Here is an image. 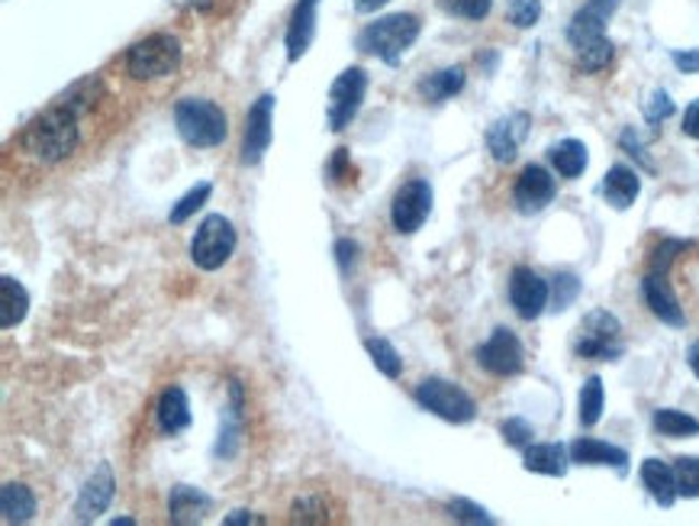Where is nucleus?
Here are the masks:
<instances>
[{"label": "nucleus", "mask_w": 699, "mask_h": 526, "mask_svg": "<svg viewBox=\"0 0 699 526\" xmlns=\"http://www.w3.org/2000/svg\"><path fill=\"white\" fill-rule=\"evenodd\" d=\"M619 3L622 0H587L568 26V43L574 49L580 68L590 75L610 68V62L616 55V45L606 36V23L619 10Z\"/></svg>", "instance_id": "obj_1"}, {"label": "nucleus", "mask_w": 699, "mask_h": 526, "mask_svg": "<svg viewBox=\"0 0 699 526\" xmlns=\"http://www.w3.org/2000/svg\"><path fill=\"white\" fill-rule=\"evenodd\" d=\"M78 114L65 104H55L49 107L42 117H36L26 130H23V149L40 159L45 165H55V162H65L78 142H82V130H78Z\"/></svg>", "instance_id": "obj_2"}, {"label": "nucleus", "mask_w": 699, "mask_h": 526, "mask_svg": "<svg viewBox=\"0 0 699 526\" xmlns=\"http://www.w3.org/2000/svg\"><path fill=\"white\" fill-rule=\"evenodd\" d=\"M174 127L178 136L194 146V149H213L226 142L229 136V120L219 104L204 100V97H184L174 104Z\"/></svg>", "instance_id": "obj_3"}, {"label": "nucleus", "mask_w": 699, "mask_h": 526, "mask_svg": "<svg viewBox=\"0 0 699 526\" xmlns=\"http://www.w3.org/2000/svg\"><path fill=\"white\" fill-rule=\"evenodd\" d=\"M419 30H422L419 17H412V13H390V17H380L377 23H368L358 33V49L368 52V55L384 58L387 65H397L407 55V49L419 40Z\"/></svg>", "instance_id": "obj_4"}, {"label": "nucleus", "mask_w": 699, "mask_h": 526, "mask_svg": "<svg viewBox=\"0 0 699 526\" xmlns=\"http://www.w3.org/2000/svg\"><path fill=\"white\" fill-rule=\"evenodd\" d=\"M625 352L622 343V323L610 310H590L574 333L577 358H593V362H616Z\"/></svg>", "instance_id": "obj_5"}, {"label": "nucleus", "mask_w": 699, "mask_h": 526, "mask_svg": "<svg viewBox=\"0 0 699 526\" xmlns=\"http://www.w3.org/2000/svg\"><path fill=\"white\" fill-rule=\"evenodd\" d=\"M181 65V43L168 33L146 36L126 52V72L136 82H155L165 78Z\"/></svg>", "instance_id": "obj_6"}, {"label": "nucleus", "mask_w": 699, "mask_h": 526, "mask_svg": "<svg viewBox=\"0 0 699 526\" xmlns=\"http://www.w3.org/2000/svg\"><path fill=\"white\" fill-rule=\"evenodd\" d=\"M416 404L449 423H471L477 417V404L461 385L445 382V378H426L416 388Z\"/></svg>", "instance_id": "obj_7"}, {"label": "nucleus", "mask_w": 699, "mask_h": 526, "mask_svg": "<svg viewBox=\"0 0 699 526\" xmlns=\"http://www.w3.org/2000/svg\"><path fill=\"white\" fill-rule=\"evenodd\" d=\"M236 253V226L223 214H209L197 226L194 239H191V259L204 271H216L233 259Z\"/></svg>", "instance_id": "obj_8"}, {"label": "nucleus", "mask_w": 699, "mask_h": 526, "mask_svg": "<svg viewBox=\"0 0 699 526\" xmlns=\"http://www.w3.org/2000/svg\"><path fill=\"white\" fill-rule=\"evenodd\" d=\"M368 94V72L365 68H345L330 88V110H326V124L332 132H342L362 110Z\"/></svg>", "instance_id": "obj_9"}, {"label": "nucleus", "mask_w": 699, "mask_h": 526, "mask_svg": "<svg viewBox=\"0 0 699 526\" xmlns=\"http://www.w3.org/2000/svg\"><path fill=\"white\" fill-rule=\"evenodd\" d=\"M432 201H435V194H432V184H429L426 178H412V181H407V184L397 191L394 207H390L394 229L404 233V236H412V233L429 219V214H432Z\"/></svg>", "instance_id": "obj_10"}, {"label": "nucleus", "mask_w": 699, "mask_h": 526, "mask_svg": "<svg viewBox=\"0 0 699 526\" xmlns=\"http://www.w3.org/2000/svg\"><path fill=\"white\" fill-rule=\"evenodd\" d=\"M477 362L484 372H491L496 378H509V375H519L523 365H526V350L519 343V336L506 326H496L491 333V340L477 350Z\"/></svg>", "instance_id": "obj_11"}, {"label": "nucleus", "mask_w": 699, "mask_h": 526, "mask_svg": "<svg viewBox=\"0 0 699 526\" xmlns=\"http://www.w3.org/2000/svg\"><path fill=\"white\" fill-rule=\"evenodd\" d=\"M551 301V288L548 281L533 271L529 265H516L509 275V304L523 316V320H538Z\"/></svg>", "instance_id": "obj_12"}, {"label": "nucleus", "mask_w": 699, "mask_h": 526, "mask_svg": "<svg viewBox=\"0 0 699 526\" xmlns=\"http://www.w3.org/2000/svg\"><path fill=\"white\" fill-rule=\"evenodd\" d=\"M275 136V94H261L246 117V136H243V165H258L271 146Z\"/></svg>", "instance_id": "obj_13"}, {"label": "nucleus", "mask_w": 699, "mask_h": 526, "mask_svg": "<svg viewBox=\"0 0 699 526\" xmlns=\"http://www.w3.org/2000/svg\"><path fill=\"white\" fill-rule=\"evenodd\" d=\"M558 194V184L555 178L548 175V169L541 165H526L523 175L516 178V187H513V204L519 214L533 217V214H541Z\"/></svg>", "instance_id": "obj_14"}, {"label": "nucleus", "mask_w": 699, "mask_h": 526, "mask_svg": "<svg viewBox=\"0 0 699 526\" xmlns=\"http://www.w3.org/2000/svg\"><path fill=\"white\" fill-rule=\"evenodd\" d=\"M529 127H533V117L523 114V110H516V114L499 117L494 127L487 130V149H491V155H494L499 165L516 162L526 136H529Z\"/></svg>", "instance_id": "obj_15"}, {"label": "nucleus", "mask_w": 699, "mask_h": 526, "mask_svg": "<svg viewBox=\"0 0 699 526\" xmlns=\"http://www.w3.org/2000/svg\"><path fill=\"white\" fill-rule=\"evenodd\" d=\"M642 294H645V304L652 308V313L658 316L660 323L677 326V330L687 326V313L680 308V301H677V294H674V288H670L664 271H645Z\"/></svg>", "instance_id": "obj_16"}, {"label": "nucleus", "mask_w": 699, "mask_h": 526, "mask_svg": "<svg viewBox=\"0 0 699 526\" xmlns=\"http://www.w3.org/2000/svg\"><path fill=\"white\" fill-rule=\"evenodd\" d=\"M114 491H117V482H114V472H110V465H100L87 482H84L82 494H78V504H75V514H78V520L82 524H90V520H97L107 507H110V501H114Z\"/></svg>", "instance_id": "obj_17"}, {"label": "nucleus", "mask_w": 699, "mask_h": 526, "mask_svg": "<svg viewBox=\"0 0 699 526\" xmlns=\"http://www.w3.org/2000/svg\"><path fill=\"white\" fill-rule=\"evenodd\" d=\"M571 462L574 465H606V469H616L619 475L628 472V452L613 442L593 437H580L571 442Z\"/></svg>", "instance_id": "obj_18"}, {"label": "nucleus", "mask_w": 699, "mask_h": 526, "mask_svg": "<svg viewBox=\"0 0 699 526\" xmlns=\"http://www.w3.org/2000/svg\"><path fill=\"white\" fill-rule=\"evenodd\" d=\"M209 507H213V501L206 497L204 491H197L191 484H178L168 494V520L178 526L201 524L209 514Z\"/></svg>", "instance_id": "obj_19"}, {"label": "nucleus", "mask_w": 699, "mask_h": 526, "mask_svg": "<svg viewBox=\"0 0 699 526\" xmlns=\"http://www.w3.org/2000/svg\"><path fill=\"white\" fill-rule=\"evenodd\" d=\"M316 7H320V0H297V7L290 13L288 40H284L290 62H300L316 36Z\"/></svg>", "instance_id": "obj_20"}, {"label": "nucleus", "mask_w": 699, "mask_h": 526, "mask_svg": "<svg viewBox=\"0 0 699 526\" xmlns=\"http://www.w3.org/2000/svg\"><path fill=\"white\" fill-rule=\"evenodd\" d=\"M523 465H526V472H535V475L561 479V475H568L571 449H564L561 442H535V446L529 442L526 455H523Z\"/></svg>", "instance_id": "obj_21"}, {"label": "nucleus", "mask_w": 699, "mask_h": 526, "mask_svg": "<svg viewBox=\"0 0 699 526\" xmlns=\"http://www.w3.org/2000/svg\"><path fill=\"white\" fill-rule=\"evenodd\" d=\"M638 191H642V178L635 169H628V165H613L606 178H603V197L610 201V207H616V211H628L632 204H635V197H638Z\"/></svg>", "instance_id": "obj_22"}, {"label": "nucleus", "mask_w": 699, "mask_h": 526, "mask_svg": "<svg viewBox=\"0 0 699 526\" xmlns=\"http://www.w3.org/2000/svg\"><path fill=\"white\" fill-rule=\"evenodd\" d=\"M155 420L162 427V433L174 437V433H184L191 427V404H187V395L184 388H168L159 397V407H155Z\"/></svg>", "instance_id": "obj_23"}, {"label": "nucleus", "mask_w": 699, "mask_h": 526, "mask_svg": "<svg viewBox=\"0 0 699 526\" xmlns=\"http://www.w3.org/2000/svg\"><path fill=\"white\" fill-rule=\"evenodd\" d=\"M642 484L648 487V494L658 501L660 507H670V504L680 497L674 465H667V462H660V459H645V462H642Z\"/></svg>", "instance_id": "obj_24"}, {"label": "nucleus", "mask_w": 699, "mask_h": 526, "mask_svg": "<svg viewBox=\"0 0 699 526\" xmlns=\"http://www.w3.org/2000/svg\"><path fill=\"white\" fill-rule=\"evenodd\" d=\"M0 514H3V524H30L36 517V494L26 484H3L0 487Z\"/></svg>", "instance_id": "obj_25"}, {"label": "nucleus", "mask_w": 699, "mask_h": 526, "mask_svg": "<svg viewBox=\"0 0 699 526\" xmlns=\"http://www.w3.org/2000/svg\"><path fill=\"white\" fill-rule=\"evenodd\" d=\"M30 313V294L26 288L13 278V275H3L0 278V326L3 330H13L17 323H23Z\"/></svg>", "instance_id": "obj_26"}, {"label": "nucleus", "mask_w": 699, "mask_h": 526, "mask_svg": "<svg viewBox=\"0 0 699 526\" xmlns=\"http://www.w3.org/2000/svg\"><path fill=\"white\" fill-rule=\"evenodd\" d=\"M551 165L558 169V175L568 178V181H574L587 172V146L580 142V139H561V142H555L551 146Z\"/></svg>", "instance_id": "obj_27"}, {"label": "nucleus", "mask_w": 699, "mask_h": 526, "mask_svg": "<svg viewBox=\"0 0 699 526\" xmlns=\"http://www.w3.org/2000/svg\"><path fill=\"white\" fill-rule=\"evenodd\" d=\"M464 82H467L464 68L454 65V68H442V72H432L429 78H422L419 82V94L429 104H442V100H449V97H454L458 90L464 88Z\"/></svg>", "instance_id": "obj_28"}, {"label": "nucleus", "mask_w": 699, "mask_h": 526, "mask_svg": "<svg viewBox=\"0 0 699 526\" xmlns=\"http://www.w3.org/2000/svg\"><path fill=\"white\" fill-rule=\"evenodd\" d=\"M652 423H655V430H658L660 437L667 439L699 437L697 417H690V414H684V410H674V407H660V410H655Z\"/></svg>", "instance_id": "obj_29"}, {"label": "nucleus", "mask_w": 699, "mask_h": 526, "mask_svg": "<svg viewBox=\"0 0 699 526\" xmlns=\"http://www.w3.org/2000/svg\"><path fill=\"white\" fill-rule=\"evenodd\" d=\"M603 404H606V391H603V378L590 375L580 388V423L583 427H596L603 417Z\"/></svg>", "instance_id": "obj_30"}, {"label": "nucleus", "mask_w": 699, "mask_h": 526, "mask_svg": "<svg viewBox=\"0 0 699 526\" xmlns=\"http://www.w3.org/2000/svg\"><path fill=\"white\" fill-rule=\"evenodd\" d=\"M100 94H104V82H100L97 75H90V78H84V82H78V85H72V88L65 90V94L58 97V104L72 107V110L82 117L84 110H90V107L97 104Z\"/></svg>", "instance_id": "obj_31"}, {"label": "nucleus", "mask_w": 699, "mask_h": 526, "mask_svg": "<svg viewBox=\"0 0 699 526\" xmlns=\"http://www.w3.org/2000/svg\"><path fill=\"white\" fill-rule=\"evenodd\" d=\"M365 350H368L370 362L377 365V372H380V375H387V378H400V372H404V358H400V352L394 350L387 340L370 336V340H365Z\"/></svg>", "instance_id": "obj_32"}, {"label": "nucleus", "mask_w": 699, "mask_h": 526, "mask_svg": "<svg viewBox=\"0 0 699 526\" xmlns=\"http://www.w3.org/2000/svg\"><path fill=\"white\" fill-rule=\"evenodd\" d=\"M693 246H697L693 239H660L658 246L652 249V256H648V271H664V275H670V265L677 262V256L690 253Z\"/></svg>", "instance_id": "obj_33"}, {"label": "nucleus", "mask_w": 699, "mask_h": 526, "mask_svg": "<svg viewBox=\"0 0 699 526\" xmlns=\"http://www.w3.org/2000/svg\"><path fill=\"white\" fill-rule=\"evenodd\" d=\"M209 194H213V184H209V181H201L197 187H191V191H187V194H184V197H181V201H178L174 207H171V214H168V219H171L174 226H181L184 219L194 217V214H197V211L204 207L206 201H209Z\"/></svg>", "instance_id": "obj_34"}, {"label": "nucleus", "mask_w": 699, "mask_h": 526, "mask_svg": "<svg viewBox=\"0 0 699 526\" xmlns=\"http://www.w3.org/2000/svg\"><path fill=\"white\" fill-rule=\"evenodd\" d=\"M677 472V491L680 497H699V459L697 455H680L674 462Z\"/></svg>", "instance_id": "obj_35"}, {"label": "nucleus", "mask_w": 699, "mask_h": 526, "mask_svg": "<svg viewBox=\"0 0 699 526\" xmlns=\"http://www.w3.org/2000/svg\"><path fill=\"white\" fill-rule=\"evenodd\" d=\"M439 7L458 20H484L494 10V0H439Z\"/></svg>", "instance_id": "obj_36"}, {"label": "nucleus", "mask_w": 699, "mask_h": 526, "mask_svg": "<svg viewBox=\"0 0 699 526\" xmlns=\"http://www.w3.org/2000/svg\"><path fill=\"white\" fill-rule=\"evenodd\" d=\"M506 17L516 30H529L541 17V0H509L506 3Z\"/></svg>", "instance_id": "obj_37"}, {"label": "nucleus", "mask_w": 699, "mask_h": 526, "mask_svg": "<svg viewBox=\"0 0 699 526\" xmlns=\"http://www.w3.org/2000/svg\"><path fill=\"white\" fill-rule=\"evenodd\" d=\"M577 294H580V278L577 275H568V271L555 275V285H551V304H555V310L571 308Z\"/></svg>", "instance_id": "obj_38"}, {"label": "nucleus", "mask_w": 699, "mask_h": 526, "mask_svg": "<svg viewBox=\"0 0 699 526\" xmlns=\"http://www.w3.org/2000/svg\"><path fill=\"white\" fill-rule=\"evenodd\" d=\"M499 433H503V442H506V446H513V449H526L535 437L533 423H529V420H523V417H509V420H503V423H499Z\"/></svg>", "instance_id": "obj_39"}, {"label": "nucleus", "mask_w": 699, "mask_h": 526, "mask_svg": "<svg viewBox=\"0 0 699 526\" xmlns=\"http://www.w3.org/2000/svg\"><path fill=\"white\" fill-rule=\"evenodd\" d=\"M293 524H326L330 514H326V504L320 497H300L293 504Z\"/></svg>", "instance_id": "obj_40"}, {"label": "nucleus", "mask_w": 699, "mask_h": 526, "mask_svg": "<svg viewBox=\"0 0 699 526\" xmlns=\"http://www.w3.org/2000/svg\"><path fill=\"white\" fill-rule=\"evenodd\" d=\"M449 514L461 524H496V517H491L484 507H477L474 501H464V497H454L449 501Z\"/></svg>", "instance_id": "obj_41"}, {"label": "nucleus", "mask_w": 699, "mask_h": 526, "mask_svg": "<svg viewBox=\"0 0 699 526\" xmlns=\"http://www.w3.org/2000/svg\"><path fill=\"white\" fill-rule=\"evenodd\" d=\"M674 114V100H670V94L667 90H655L652 94V100L645 104V117H648V124H660V120H667Z\"/></svg>", "instance_id": "obj_42"}, {"label": "nucleus", "mask_w": 699, "mask_h": 526, "mask_svg": "<svg viewBox=\"0 0 699 526\" xmlns=\"http://www.w3.org/2000/svg\"><path fill=\"white\" fill-rule=\"evenodd\" d=\"M619 142H622V149H625V152H628L632 159H638V162H642V165H645L648 172H655V162L648 159V152H645V142L638 139V132L632 130V127L622 132V139H619Z\"/></svg>", "instance_id": "obj_43"}, {"label": "nucleus", "mask_w": 699, "mask_h": 526, "mask_svg": "<svg viewBox=\"0 0 699 526\" xmlns=\"http://www.w3.org/2000/svg\"><path fill=\"white\" fill-rule=\"evenodd\" d=\"M326 175H330L332 184H342L348 178V149H335L326 165Z\"/></svg>", "instance_id": "obj_44"}, {"label": "nucleus", "mask_w": 699, "mask_h": 526, "mask_svg": "<svg viewBox=\"0 0 699 526\" xmlns=\"http://www.w3.org/2000/svg\"><path fill=\"white\" fill-rule=\"evenodd\" d=\"M335 259H338V268L348 275L352 271V265L358 259V243H352V239H338L335 243Z\"/></svg>", "instance_id": "obj_45"}, {"label": "nucleus", "mask_w": 699, "mask_h": 526, "mask_svg": "<svg viewBox=\"0 0 699 526\" xmlns=\"http://www.w3.org/2000/svg\"><path fill=\"white\" fill-rule=\"evenodd\" d=\"M674 65L680 68V72H687V75H697L699 72V49H677L674 52Z\"/></svg>", "instance_id": "obj_46"}, {"label": "nucleus", "mask_w": 699, "mask_h": 526, "mask_svg": "<svg viewBox=\"0 0 699 526\" xmlns=\"http://www.w3.org/2000/svg\"><path fill=\"white\" fill-rule=\"evenodd\" d=\"M684 132H687L690 139H699V100H693V104L687 107V114H684Z\"/></svg>", "instance_id": "obj_47"}, {"label": "nucleus", "mask_w": 699, "mask_h": 526, "mask_svg": "<svg viewBox=\"0 0 699 526\" xmlns=\"http://www.w3.org/2000/svg\"><path fill=\"white\" fill-rule=\"evenodd\" d=\"M223 524H226V526L265 524V517H258V514H251V511H233V514H229V517H223Z\"/></svg>", "instance_id": "obj_48"}, {"label": "nucleus", "mask_w": 699, "mask_h": 526, "mask_svg": "<svg viewBox=\"0 0 699 526\" xmlns=\"http://www.w3.org/2000/svg\"><path fill=\"white\" fill-rule=\"evenodd\" d=\"M390 0H352V7L358 10V13H374V10H380V7H387Z\"/></svg>", "instance_id": "obj_49"}, {"label": "nucleus", "mask_w": 699, "mask_h": 526, "mask_svg": "<svg viewBox=\"0 0 699 526\" xmlns=\"http://www.w3.org/2000/svg\"><path fill=\"white\" fill-rule=\"evenodd\" d=\"M687 362H690L693 375L699 378V343H693V346H690V352H687Z\"/></svg>", "instance_id": "obj_50"}, {"label": "nucleus", "mask_w": 699, "mask_h": 526, "mask_svg": "<svg viewBox=\"0 0 699 526\" xmlns=\"http://www.w3.org/2000/svg\"><path fill=\"white\" fill-rule=\"evenodd\" d=\"M129 524H132L129 517H117V520H114V526H129Z\"/></svg>", "instance_id": "obj_51"}]
</instances>
